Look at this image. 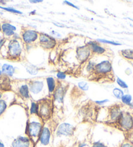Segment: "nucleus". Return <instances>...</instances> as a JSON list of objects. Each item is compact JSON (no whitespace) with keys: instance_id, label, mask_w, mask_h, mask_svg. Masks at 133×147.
I'll return each mask as SVG.
<instances>
[{"instance_id":"obj_1","label":"nucleus","mask_w":133,"mask_h":147,"mask_svg":"<svg viewBox=\"0 0 133 147\" xmlns=\"http://www.w3.org/2000/svg\"><path fill=\"white\" fill-rule=\"evenodd\" d=\"M25 47L20 38L5 39L0 49V54L11 61H22L25 58Z\"/></svg>"},{"instance_id":"obj_2","label":"nucleus","mask_w":133,"mask_h":147,"mask_svg":"<svg viewBox=\"0 0 133 147\" xmlns=\"http://www.w3.org/2000/svg\"><path fill=\"white\" fill-rule=\"evenodd\" d=\"M88 79L96 82L104 83L114 80V73L112 62L109 60H103L96 64L88 76Z\"/></svg>"},{"instance_id":"obj_3","label":"nucleus","mask_w":133,"mask_h":147,"mask_svg":"<svg viewBox=\"0 0 133 147\" xmlns=\"http://www.w3.org/2000/svg\"><path fill=\"white\" fill-rule=\"evenodd\" d=\"M31 98L35 102L50 96L45 78L38 77L26 80Z\"/></svg>"},{"instance_id":"obj_4","label":"nucleus","mask_w":133,"mask_h":147,"mask_svg":"<svg viewBox=\"0 0 133 147\" xmlns=\"http://www.w3.org/2000/svg\"><path fill=\"white\" fill-rule=\"evenodd\" d=\"M43 125L44 122L37 114H31L27 124L26 134L35 144L38 141Z\"/></svg>"},{"instance_id":"obj_5","label":"nucleus","mask_w":133,"mask_h":147,"mask_svg":"<svg viewBox=\"0 0 133 147\" xmlns=\"http://www.w3.org/2000/svg\"><path fill=\"white\" fill-rule=\"evenodd\" d=\"M38 115L43 122L49 121L52 117L53 110V100L52 96H48L37 101Z\"/></svg>"},{"instance_id":"obj_6","label":"nucleus","mask_w":133,"mask_h":147,"mask_svg":"<svg viewBox=\"0 0 133 147\" xmlns=\"http://www.w3.org/2000/svg\"><path fill=\"white\" fill-rule=\"evenodd\" d=\"M40 33L35 29L27 27H22L20 31V38L25 47H30L38 45Z\"/></svg>"},{"instance_id":"obj_7","label":"nucleus","mask_w":133,"mask_h":147,"mask_svg":"<svg viewBox=\"0 0 133 147\" xmlns=\"http://www.w3.org/2000/svg\"><path fill=\"white\" fill-rule=\"evenodd\" d=\"M53 141V130L50 122L44 123L35 147H51Z\"/></svg>"},{"instance_id":"obj_8","label":"nucleus","mask_w":133,"mask_h":147,"mask_svg":"<svg viewBox=\"0 0 133 147\" xmlns=\"http://www.w3.org/2000/svg\"><path fill=\"white\" fill-rule=\"evenodd\" d=\"M11 91L16 93L19 97L24 100L30 99L29 87L26 80H11Z\"/></svg>"},{"instance_id":"obj_9","label":"nucleus","mask_w":133,"mask_h":147,"mask_svg":"<svg viewBox=\"0 0 133 147\" xmlns=\"http://www.w3.org/2000/svg\"><path fill=\"white\" fill-rule=\"evenodd\" d=\"M69 86H70L68 82L58 80L57 87L52 96L53 104L55 102L57 105H62Z\"/></svg>"},{"instance_id":"obj_10","label":"nucleus","mask_w":133,"mask_h":147,"mask_svg":"<svg viewBox=\"0 0 133 147\" xmlns=\"http://www.w3.org/2000/svg\"><path fill=\"white\" fill-rule=\"evenodd\" d=\"M123 131H130L133 128V116L128 111H122L116 123Z\"/></svg>"},{"instance_id":"obj_11","label":"nucleus","mask_w":133,"mask_h":147,"mask_svg":"<svg viewBox=\"0 0 133 147\" xmlns=\"http://www.w3.org/2000/svg\"><path fill=\"white\" fill-rule=\"evenodd\" d=\"M56 44H57V41L51 35L40 33L38 45L42 49L45 50L53 49L56 46Z\"/></svg>"},{"instance_id":"obj_12","label":"nucleus","mask_w":133,"mask_h":147,"mask_svg":"<svg viewBox=\"0 0 133 147\" xmlns=\"http://www.w3.org/2000/svg\"><path fill=\"white\" fill-rule=\"evenodd\" d=\"M76 54L77 59L81 64H85L93 57L90 47H88V45L77 48Z\"/></svg>"},{"instance_id":"obj_13","label":"nucleus","mask_w":133,"mask_h":147,"mask_svg":"<svg viewBox=\"0 0 133 147\" xmlns=\"http://www.w3.org/2000/svg\"><path fill=\"white\" fill-rule=\"evenodd\" d=\"M75 127L70 123H64L58 126L56 135L58 137H69L73 135Z\"/></svg>"},{"instance_id":"obj_14","label":"nucleus","mask_w":133,"mask_h":147,"mask_svg":"<svg viewBox=\"0 0 133 147\" xmlns=\"http://www.w3.org/2000/svg\"><path fill=\"white\" fill-rule=\"evenodd\" d=\"M108 122L116 123L122 113L121 106L116 105L112 106L108 109Z\"/></svg>"},{"instance_id":"obj_15","label":"nucleus","mask_w":133,"mask_h":147,"mask_svg":"<svg viewBox=\"0 0 133 147\" xmlns=\"http://www.w3.org/2000/svg\"><path fill=\"white\" fill-rule=\"evenodd\" d=\"M11 147H35V143L27 136H18L12 141Z\"/></svg>"},{"instance_id":"obj_16","label":"nucleus","mask_w":133,"mask_h":147,"mask_svg":"<svg viewBox=\"0 0 133 147\" xmlns=\"http://www.w3.org/2000/svg\"><path fill=\"white\" fill-rule=\"evenodd\" d=\"M86 45L90 47L92 54L93 56H99V55H105L108 51L105 48L101 45V44L96 41H90L87 43Z\"/></svg>"},{"instance_id":"obj_17","label":"nucleus","mask_w":133,"mask_h":147,"mask_svg":"<svg viewBox=\"0 0 133 147\" xmlns=\"http://www.w3.org/2000/svg\"><path fill=\"white\" fill-rule=\"evenodd\" d=\"M1 32L7 38V39L16 38L15 36L16 34H15L14 31H16V28L14 25L10 24L8 22H3L1 24Z\"/></svg>"},{"instance_id":"obj_18","label":"nucleus","mask_w":133,"mask_h":147,"mask_svg":"<svg viewBox=\"0 0 133 147\" xmlns=\"http://www.w3.org/2000/svg\"><path fill=\"white\" fill-rule=\"evenodd\" d=\"M11 80L9 77L2 74L0 75V92L11 91Z\"/></svg>"},{"instance_id":"obj_19","label":"nucleus","mask_w":133,"mask_h":147,"mask_svg":"<svg viewBox=\"0 0 133 147\" xmlns=\"http://www.w3.org/2000/svg\"><path fill=\"white\" fill-rule=\"evenodd\" d=\"M45 81H46V84L48 90V93H49L50 96H53V93L57 87L58 80L55 79L53 77H48L45 78Z\"/></svg>"},{"instance_id":"obj_20","label":"nucleus","mask_w":133,"mask_h":147,"mask_svg":"<svg viewBox=\"0 0 133 147\" xmlns=\"http://www.w3.org/2000/svg\"><path fill=\"white\" fill-rule=\"evenodd\" d=\"M14 68L12 65L10 64H4L1 68V71L3 74L9 77H11L14 73Z\"/></svg>"},{"instance_id":"obj_21","label":"nucleus","mask_w":133,"mask_h":147,"mask_svg":"<svg viewBox=\"0 0 133 147\" xmlns=\"http://www.w3.org/2000/svg\"><path fill=\"white\" fill-rule=\"evenodd\" d=\"M119 54L125 59L133 61V49H123L120 51Z\"/></svg>"},{"instance_id":"obj_22","label":"nucleus","mask_w":133,"mask_h":147,"mask_svg":"<svg viewBox=\"0 0 133 147\" xmlns=\"http://www.w3.org/2000/svg\"><path fill=\"white\" fill-rule=\"evenodd\" d=\"M132 100V97L130 94H124L121 98V100L123 104H124L125 105L129 106H130V105H131Z\"/></svg>"},{"instance_id":"obj_23","label":"nucleus","mask_w":133,"mask_h":147,"mask_svg":"<svg viewBox=\"0 0 133 147\" xmlns=\"http://www.w3.org/2000/svg\"><path fill=\"white\" fill-rule=\"evenodd\" d=\"M112 93H113L114 96L117 98V99L121 100L123 95H124V92L121 89H120V88H114V90H112Z\"/></svg>"},{"instance_id":"obj_24","label":"nucleus","mask_w":133,"mask_h":147,"mask_svg":"<svg viewBox=\"0 0 133 147\" xmlns=\"http://www.w3.org/2000/svg\"><path fill=\"white\" fill-rule=\"evenodd\" d=\"M25 68H26L27 71L29 73V74L32 75H37L38 72V67L37 66H35V65L29 64V65H27Z\"/></svg>"},{"instance_id":"obj_25","label":"nucleus","mask_w":133,"mask_h":147,"mask_svg":"<svg viewBox=\"0 0 133 147\" xmlns=\"http://www.w3.org/2000/svg\"><path fill=\"white\" fill-rule=\"evenodd\" d=\"M77 87L83 92H86L89 89V86L88 83L85 81H81L77 84Z\"/></svg>"},{"instance_id":"obj_26","label":"nucleus","mask_w":133,"mask_h":147,"mask_svg":"<svg viewBox=\"0 0 133 147\" xmlns=\"http://www.w3.org/2000/svg\"><path fill=\"white\" fill-rule=\"evenodd\" d=\"M116 83L120 88H122V89H128V88H129L127 84L125 82L124 80H122L121 78H120L119 77L116 78Z\"/></svg>"},{"instance_id":"obj_27","label":"nucleus","mask_w":133,"mask_h":147,"mask_svg":"<svg viewBox=\"0 0 133 147\" xmlns=\"http://www.w3.org/2000/svg\"><path fill=\"white\" fill-rule=\"evenodd\" d=\"M38 110L37 102L33 101L30 107V115L31 114H37L38 115Z\"/></svg>"},{"instance_id":"obj_28","label":"nucleus","mask_w":133,"mask_h":147,"mask_svg":"<svg viewBox=\"0 0 133 147\" xmlns=\"http://www.w3.org/2000/svg\"><path fill=\"white\" fill-rule=\"evenodd\" d=\"M7 108V105L4 100H0V116L5 111Z\"/></svg>"},{"instance_id":"obj_29","label":"nucleus","mask_w":133,"mask_h":147,"mask_svg":"<svg viewBox=\"0 0 133 147\" xmlns=\"http://www.w3.org/2000/svg\"><path fill=\"white\" fill-rule=\"evenodd\" d=\"M97 42L103 43V44H111V45H121V44H119V43L115 42L113 41H109V40H101V39H98L97 40Z\"/></svg>"},{"instance_id":"obj_30","label":"nucleus","mask_w":133,"mask_h":147,"mask_svg":"<svg viewBox=\"0 0 133 147\" xmlns=\"http://www.w3.org/2000/svg\"><path fill=\"white\" fill-rule=\"evenodd\" d=\"M1 8V7H0ZM1 9H3V10H5V11L12 12V13H14V14H22V12H20V11H18V10H16L12 8H4V7H2Z\"/></svg>"},{"instance_id":"obj_31","label":"nucleus","mask_w":133,"mask_h":147,"mask_svg":"<svg viewBox=\"0 0 133 147\" xmlns=\"http://www.w3.org/2000/svg\"><path fill=\"white\" fill-rule=\"evenodd\" d=\"M57 77L58 78V79L60 80H64L66 77V75L64 73H63L62 71H58L57 73Z\"/></svg>"},{"instance_id":"obj_32","label":"nucleus","mask_w":133,"mask_h":147,"mask_svg":"<svg viewBox=\"0 0 133 147\" xmlns=\"http://www.w3.org/2000/svg\"><path fill=\"white\" fill-rule=\"evenodd\" d=\"M92 147H108V146H106L104 143H101V142L98 141V142H95V143H93Z\"/></svg>"},{"instance_id":"obj_33","label":"nucleus","mask_w":133,"mask_h":147,"mask_svg":"<svg viewBox=\"0 0 133 147\" xmlns=\"http://www.w3.org/2000/svg\"><path fill=\"white\" fill-rule=\"evenodd\" d=\"M109 102V100L108 99H105V100H97V101H95V102L97 104V105H104V104H105L107 102Z\"/></svg>"},{"instance_id":"obj_34","label":"nucleus","mask_w":133,"mask_h":147,"mask_svg":"<svg viewBox=\"0 0 133 147\" xmlns=\"http://www.w3.org/2000/svg\"><path fill=\"white\" fill-rule=\"evenodd\" d=\"M120 147H133V144L130 142H125L123 143Z\"/></svg>"},{"instance_id":"obj_35","label":"nucleus","mask_w":133,"mask_h":147,"mask_svg":"<svg viewBox=\"0 0 133 147\" xmlns=\"http://www.w3.org/2000/svg\"><path fill=\"white\" fill-rule=\"evenodd\" d=\"M64 3H66V5H69V6H70V7H73V8H75V9H79L78 7H77L76 5H74V4L71 3H70V2H69V1H64Z\"/></svg>"},{"instance_id":"obj_36","label":"nucleus","mask_w":133,"mask_h":147,"mask_svg":"<svg viewBox=\"0 0 133 147\" xmlns=\"http://www.w3.org/2000/svg\"><path fill=\"white\" fill-rule=\"evenodd\" d=\"M50 34H52V35H53V36H55L56 37H60L61 36V34H60L58 33L57 32H55L54 31H53L51 32Z\"/></svg>"},{"instance_id":"obj_37","label":"nucleus","mask_w":133,"mask_h":147,"mask_svg":"<svg viewBox=\"0 0 133 147\" xmlns=\"http://www.w3.org/2000/svg\"><path fill=\"white\" fill-rule=\"evenodd\" d=\"M42 0H30L29 2L31 3H38L42 2Z\"/></svg>"},{"instance_id":"obj_38","label":"nucleus","mask_w":133,"mask_h":147,"mask_svg":"<svg viewBox=\"0 0 133 147\" xmlns=\"http://www.w3.org/2000/svg\"><path fill=\"white\" fill-rule=\"evenodd\" d=\"M129 142L133 144V132L130 134V135L129 136Z\"/></svg>"},{"instance_id":"obj_39","label":"nucleus","mask_w":133,"mask_h":147,"mask_svg":"<svg viewBox=\"0 0 133 147\" xmlns=\"http://www.w3.org/2000/svg\"><path fill=\"white\" fill-rule=\"evenodd\" d=\"M86 145H87V144H86V143H80V144H79V145L78 146V147H84V146H86Z\"/></svg>"},{"instance_id":"obj_40","label":"nucleus","mask_w":133,"mask_h":147,"mask_svg":"<svg viewBox=\"0 0 133 147\" xmlns=\"http://www.w3.org/2000/svg\"><path fill=\"white\" fill-rule=\"evenodd\" d=\"M0 147H5L4 144L1 141H0Z\"/></svg>"},{"instance_id":"obj_41","label":"nucleus","mask_w":133,"mask_h":147,"mask_svg":"<svg viewBox=\"0 0 133 147\" xmlns=\"http://www.w3.org/2000/svg\"><path fill=\"white\" fill-rule=\"evenodd\" d=\"M1 97H2V94L1 93H0V100H1Z\"/></svg>"},{"instance_id":"obj_42","label":"nucleus","mask_w":133,"mask_h":147,"mask_svg":"<svg viewBox=\"0 0 133 147\" xmlns=\"http://www.w3.org/2000/svg\"><path fill=\"white\" fill-rule=\"evenodd\" d=\"M2 74H3V73H2V71L1 70H0V75H1Z\"/></svg>"},{"instance_id":"obj_43","label":"nucleus","mask_w":133,"mask_h":147,"mask_svg":"<svg viewBox=\"0 0 133 147\" xmlns=\"http://www.w3.org/2000/svg\"><path fill=\"white\" fill-rule=\"evenodd\" d=\"M0 32H1V24H0Z\"/></svg>"}]
</instances>
